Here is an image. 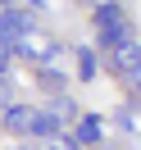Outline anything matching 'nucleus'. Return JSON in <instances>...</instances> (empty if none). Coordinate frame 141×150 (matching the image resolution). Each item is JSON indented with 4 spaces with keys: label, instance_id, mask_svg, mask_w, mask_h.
<instances>
[{
    "label": "nucleus",
    "instance_id": "nucleus-2",
    "mask_svg": "<svg viewBox=\"0 0 141 150\" xmlns=\"http://www.w3.org/2000/svg\"><path fill=\"white\" fill-rule=\"evenodd\" d=\"M105 59H109V68H114V73H123V77H128L132 68L141 64V41H128V46H118V50H109V55H105Z\"/></svg>",
    "mask_w": 141,
    "mask_h": 150
},
{
    "label": "nucleus",
    "instance_id": "nucleus-1",
    "mask_svg": "<svg viewBox=\"0 0 141 150\" xmlns=\"http://www.w3.org/2000/svg\"><path fill=\"white\" fill-rule=\"evenodd\" d=\"M37 114H41V109H32V105H9V109H5V132H14V137H32Z\"/></svg>",
    "mask_w": 141,
    "mask_h": 150
},
{
    "label": "nucleus",
    "instance_id": "nucleus-12",
    "mask_svg": "<svg viewBox=\"0 0 141 150\" xmlns=\"http://www.w3.org/2000/svg\"><path fill=\"white\" fill-rule=\"evenodd\" d=\"M82 5H91V9H100V5H109V0H82Z\"/></svg>",
    "mask_w": 141,
    "mask_h": 150
},
{
    "label": "nucleus",
    "instance_id": "nucleus-6",
    "mask_svg": "<svg viewBox=\"0 0 141 150\" xmlns=\"http://www.w3.org/2000/svg\"><path fill=\"white\" fill-rule=\"evenodd\" d=\"M73 141H77V146H96V141H100V118H96V114H82Z\"/></svg>",
    "mask_w": 141,
    "mask_h": 150
},
{
    "label": "nucleus",
    "instance_id": "nucleus-10",
    "mask_svg": "<svg viewBox=\"0 0 141 150\" xmlns=\"http://www.w3.org/2000/svg\"><path fill=\"white\" fill-rule=\"evenodd\" d=\"M128 86H132V91L141 96V64H137V68H132V73H128Z\"/></svg>",
    "mask_w": 141,
    "mask_h": 150
},
{
    "label": "nucleus",
    "instance_id": "nucleus-7",
    "mask_svg": "<svg viewBox=\"0 0 141 150\" xmlns=\"http://www.w3.org/2000/svg\"><path fill=\"white\" fill-rule=\"evenodd\" d=\"M59 127H64L59 109H41V114H37V127H32V137H59Z\"/></svg>",
    "mask_w": 141,
    "mask_h": 150
},
{
    "label": "nucleus",
    "instance_id": "nucleus-9",
    "mask_svg": "<svg viewBox=\"0 0 141 150\" xmlns=\"http://www.w3.org/2000/svg\"><path fill=\"white\" fill-rule=\"evenodd\" d=\"M41 86H50V91H59L64 82H59V73H50V68H46V73H41Z\"/></svg>",
    "mask_w": 141,
    "mask_h": 150
},
{
    "label": "nucleus",
    "instance_id": "nucleus-8",
    "mask_svg": "<svg viewBox=\"0 0 141 150\" xmlns=\"http://www.w3.org/2000/svg\"><path fill=\"white\" fill-rule=\"evenodd\" d=\"M77 77L82 82H96V55L91 50H77Z\"/></svg>",
    "mask_w": 141,
    "mask_h": 150
},
{
    "label": "nucleus",
    "instance_id": "nucleus-11",
    "mask_svg": "<svg viewBox=\"0 0 141 150\" xmlns=\"http://www.w3.org/2000/svg\"><path fill=\"white\" fill-rule=\"evenodd\" d=\"M18 5H41V0H9V5H5V9H18Z\"/></svg>",
    "mask_w": 141,
    "mask_h": 150
},
{
    "label": "nucleus",
    "instance_id": "nucleus-5",
    "mask_svg": "<svg viewBox=\"0 0 141 150\" xmlns=\"http://www.w3.org/2000/svg\"><path fill=\"white\" fill-rule=\"evenodd\" d=\"M91 18H96V32H105V28H118V23H128V14H123V5H118V0H109V5H100V9H91Z\"/></svg>",
    "mask_w": 141,
    "mask_h": 150
},
{
    "label": "nucleus",
    "instance_id": "nucleus-4",
    "mask_svg": "<svg viewBox=\"0 0 141 150\" xmlns=\"http://www.w3.org/2000/svg\"><path fill=\"white\" fill-rule=\"evenodd\" d=\"M128 41H137V28H132V23H118V28H105L100 32V50L105 55L118 50V46H128Z\"/></svg>",
    "mask_w": 141,
    "mask_h": 150
},
{
    "label": "nucleus",
    "instance_id": "nucleus-3",
    "mask_svg": "<svg viewBox=\"0 0 141 150\" xmlns=\"http://www.w3.org/2000/svg\"><path fill=\"white\" fill-rule=\"evenodd\" d=\"M14 55H23V59H55L59 46H50L46 37H37V32H32V37H23L18 46H14Z\"/></svg>",
    "mask_w": 141,
    "mask_h": 150
}]
</instances>
